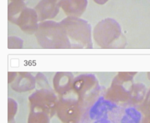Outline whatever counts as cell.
<instances>
[{
  "mask_svg": "<svg viewBox=\"0 0 150 123\" xmlns=\"http://www.w3.org/2000/svg\"><path fill=\"white\" fill-rule=\"evenodd\" d=\"M95 1H98V2H99V4H103V2L106 1L107 0H95Z\"/></svg>",
  "mask_w": 150,
  "mask_h": 123,
  "instance_id": "obj_3",
  "label": "cell"
},
{
  "mask_svg": "<svg viewBox=\"0 0 150 123\" xmlns=\"http://www.w3.org/2000/svg\"><path fill=\"white\" fill-rule=\"evenodd\" d=\"M62 7L67 13H81L86 5V0H63Z\"/></svg>",
  "mask_w": 150,
  "mask_h": 123,
  "instance_id": "obj_1",
  "label": "cell"
},
{
  "mask_svg": "<svg viewBox=\"0 0 150 123\" xmlns=\"http://www.w3.org/2000/svg\"><path fill=\"white\" fill-rule=\"evenodd\" d=\"M57 1L58 0H42L38 8L40 13H44L45 14L48 13H54L57 9Z\"/></svg>",
  "mask_w": 150,
  "mask_h": 123,
  "instance_id": "obj_2",
  "label": "cell"
}]
</instances>
